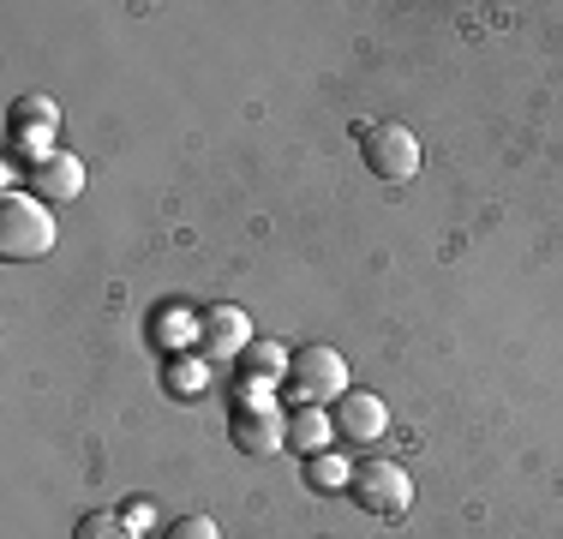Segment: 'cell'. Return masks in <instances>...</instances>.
Instances as JSON below:
<instances>
[{"label":"cell","instance_id":"cell-1","mask_svg":"<svg viewBox=\"0 0 563 539\" xmlns=\"http://www.w3.org/2000/svg\"><path fill=\"white\" fill-rule=\"evenodd\" d=\"M55 210L36 193H7L0 198V258L7 264H36L55 252Z\"/></svg>","mask_w":563,"mask_h":539},{"label":"cell","instance_id":"cell-2","mask_svg":"<svg viewBox=\"0 0 563 539\" xmlns=\"http://www.w3.org/2000/svg\"><path fill=\"white\" fill-rule=\"evenodd\" d=\"M288 396L300 402V408H318V402H342L347 396V360L336 354V348H300L288 366Z\"/></svg>","mask_w":563,"mask_h":539},{"label":"cell","instance_id":"cell-3","mask_svg":"<svg viewBox=\"0 0 563 539\" xmlns=\"http://www.w3.org/2000/svg\"><path fill=\"white\" fill-rule=\"evenodd\" d=\"M347 485H354V504L366 516H384V521L408 516V504H413V480L401 462H366V468H354Z\"/></svg>","mask_w":563,"mask_h":539},{"label":"cell","instance_id":"cell-4","mask_svg":"<svg viewBox=\"0 0 563 539\" xmlns=\"http://www.w3.org/2000/svg\"><path fill=\"white\" fill-rule=\"evenodd\" d=\"M360 151H366V168L378 174V180H413V174H420V139H413L408 127H396V120L360 132Z\"/></svg>","mask_w":563,"mask_h":539},{"label":"cell","instance_id":"cell-5","mask_svg":"<svg viewBox=\"0 0 563 539\" xmlns=\"http://www.w3.org/2000/svg\"><path fill=\"white\" fill-rule=\"evenodd\" d=\"M55 127H60L55 102H48V97H24V102H12V114H7V144L19 156L43 162L48 151H55Z\"/></svg>","mask_w":563,"mask_h":539},{"label":"cell","instance_id":"cell-6","mask_svg":"<svg viewBox=\"0 0 563 539\" xmlns=\"http://www.w3.org/2000/svg\"><path fill=\"white\" fill-rule=\"evenodd\" d=\"M31 193L43 205H73L85 193V156H66V151H48L43 162H31Z\"/></svg>","mask_w":563,"mask_h":539},{"label":"cell","instance_id":"cell-7","mask_svg":"<svg viewBox=\"0 0 563 539\" xmlns=\"http://www.w3.org/2000/svg\"><path fill=\"white\" fill-rule=\"evenodd\" d=\"M330 420H336V438L342 443H378L384 426H390V414H384V402L372 396V389H347Z\"/></svg>","mask_w":563,"mask_h":539},{"label":"cell","instance_id":"cell-8","mask_svg":"<svg viewBox=\"0 0 563 539\" xmlns=\"http://www.w3.org/2000/svg\"><path fill=\"white\" fill-rule=\"evenodd\" d=\"M234 443L240 455H276L288 450V420L276 408H234Z\"/></svg>","mask_w":563,"mask_h":539},{"label":"cell","instance_id":"cell-9","mask_svg":"<svg viewBox=\"0 0 563 539\" xmlns=\"http://www.w3.org/2000/svg\"><path fill=\"white\" fill-rule=\"evenodd\" d=\"M198 348H205V354H246L252 348L246 312H234V306H210V312L198 318Z\"/></svg>","mask_w":563,"mask_h":539},{"label":"cell","instance_id":"cell-10","mask_svg":"<svg viewBox=\"0 0 563 539\" xmlns=\"http://www.w3.org/2000/svg\"><path fill=\"white\" fill-rule=\"evenodd\" d=\"M330 443H336V420H330L324 408H294V420H288V450H300V455H330Z\"/></svg>","mask_w":563,"mask_h":539},{"label":"cell","instance_id":"cell-11","mask_svg":"<svg viewBox=\"0 0 563 539\" xmlns=\"http://www.w3.org/2000/svg\"><path fill=\"white\" fill-rule=\"evenodd\" d=\"M73 539H139V528L126 516H114V509H90V516H78Z\"/></svg>","mask_w":563,"mask_h":539},{"label":"cell","instance_id":"cell-12","mask_svg":"<svg viewBox=\"0 0 563 539\" xmlns=\"http://www.w3.org/2000/svg\"><path fill=\"white\" fill-rule=\"evenodd\" d=\"M288 366H294V360L282 354V348H246V377H252L258 389H264V384H276V377L288 372Z\"/></svg>","mask_w":563,"mask_h":539},{"label":"cell","instance_id":"cell-13","mask_svg":"<svg viewBox=\"0 0 563 539\" xmlns=\"http://www.w3.org/2000/svg\"><path fill=\"white\" fill-rule=\"evenodd\" d=\"M306 480H312L318 492H330V485H347L354 474H347V468L336 462V455H312V462H306Z\"/></svg>","mask_w":563,"mask_h":539},{"label":"cell","instance_id":"cell-14","mask_svg":"<svg viewBox=\"0 0 563 539\" xmlns=\"http://www.w3.org/2000/svg\"><path fill=\"white\" fill-rule=\"evenodd\" d=\"M163 539H222V534H217V521H210V516H180V521H168Z\"/></svg>","mask_w":563,"mask_h":539}]
</instances>
